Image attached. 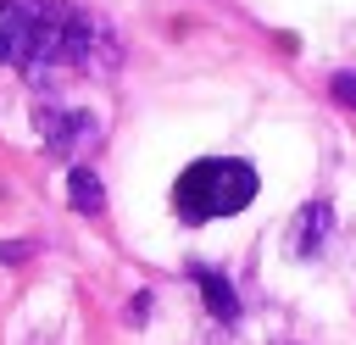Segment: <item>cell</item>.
<instances>
[{"label":"cell","instance_id":"obj_1","mask_svg":"<svg viewBox=\"0 0 356 345\" xmlns=\"http://www.w3.org/2000/svg\"><path fill=\"white\" fill-rule=\"evenodd\" d=\"M256 200V167L239 156H206L189 161L184 178L172 184V211L184 223H211V217H234Z\"/></svg>","mask_w":356,"mask_h":345},{"label":"cell","instance_id":"obj_2","mask_svg":"<svg viewBox=\"0 0 356 345\" xmlns=\"http://www.w3.org/2000/svg\"><path fill=\"white\" fill-rule=\"evenodd\" d=\"M39 128H44V145H50V156H78V150H89L95 139H100V122L89 117V111H39Z\"/></svg>","mask_w":356,"mask_h":345},{"label":"cell","instance_id":"obj_3","mask_svg":"<svg viewBox=\"0 0 356 345\" xmlns=\"http://www.w3.org/2000/svg\"><path fill=\"white\" fill-rule=\"evenodd\" d=\"M334 234V206L328 200H306L295 217H289V250L295 256H317Z\"/></svg>","mask_w":356,"mask_h":345},{"label":"cell","instance_id":"obj_4","mask_svg":"<svg viewBox=\"0 0 356 345\" xmlns=\"http://www.w3.org/2000/svg\"><path fill=\"white\" fill-rule=\"evenodd\" d=\"M189 278H195V289L206 295V306H211V317H217V323H234V317H239V295H234V284H228L217 267H200V262H195V267H189Z\"/></svg>","mask_w":356,"mask_h":345},{"label":"cell","instance_id":"obj_5","mask_svg":"<svg viewBox=\"0 0 356 345\" xmlns=\"http://www.w3.org/2000/svg\"><path fill=\"white\" fill-rule=\"evenodd\" d=\"M67 200H72L83 217H100V206H106V195H100V178H95L89 167H72V172H67Z\"/></svg>","mask_w":356,"mask_h":345},{"label":"cell","instance_id":"obj_6","mask_svg":"<svg viewBox=\"0 0 356 345\" xmlns=\"http://www.w3.org/2000/svg\"><path fill=\"white\" fill-rule=\"evenodd\" d=\"M328 95H334L339 106H356V72H334V78H328Z\"/></svg>","mask_w":356,"mask_h":345},{"label":"cell","instance_id":"obj_7","mask_svg":"<svg viewBox=\"0 0 356 345\" xmlns=\"http://www.w3.org/2000/svg\"><path fill=\"white\" fill-rule=\"evenodd\" d=\"M145 317H150V289H139V295L128 300V323H134V328H145Z\"/></svg>","mask_w":356,"mask_h":345},{"label":"cell","instance_id":"obj_8","mask_svg":"<svg viewBox=\"0 0 356 345\" xmlns=\"http://www.w3.org/2000/svg\"><path fill=\"white\" fill-rule=\"evenodd\" d=\"M28 250H33V245H0V262H22Z\"/></svg>","mask_w":356,"mask_h":345}]
</instances>
